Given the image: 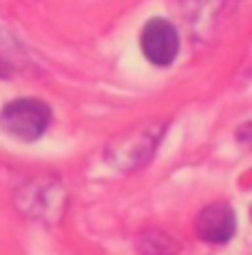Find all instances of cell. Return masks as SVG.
<instances>
[{
    "label": "cell",
    "instance_id": "1",
    "mask_svg": "<svg viewBox=\"0 0 252 255\" xmlns=\"http://www.w3.org/2000/svg\"><path fill=\"white\" fill-rule=\"evenodd\" d=\"M50 107L42 99L22 97L12 99L0 109V129L20 141H37L50 127Z\"/></svg>",
    "mask_w": 252,
    "mask_h": 255
},
{
    "label": "cell",
    "instance_id": "2",
    "mask_svg": "<svg viewBox=\"0 0 252 255\" xmlns=\"http://www.w3.org/2000/svg\"><path fill=\"white\" fill-rule=\"evenodd\" d=\"M180 50V40H178V30L164 20V17H154L144 25L141 30V52L149 62L168 67Z\"/></svg>",
    "mask_w": 252,
    "mask_h": 255
},
{
    "label": "cell",
    "instance_id": "3",
    "mask_svg": "<svg viewBox=\"0 0 252 255\" xmlns=\"http://www.w3.org/2000/svg\"><path fill=\"white\" fill-rule=\"evenodd\" d=\"M198 236L205 243H228L235 236L238 221H235V211L228 203H213L205 206L195 221Z\"/></svg>",
    "mask_w": 252,
    "mask_h": 255
},
{
    "label": "cell",
    "instance_id": "4",
    "mask_svg": "<svg viewBox=\"0 0 252 255\" xmlns=\"http://www.w3.org/2000/svg\"><path fill=\"white\" fill-rule=\"evenodd\" d=\"M134 136H136L134 149L126 146V144H119V141L111 146L116 159L129 161V169H134V166H139V164H146V159L151 156V151H156V134H154V127H144V129H139Z\"/></svg>",
    "mask_w": 252,
    "mask_h": 255
}]
</instances>
